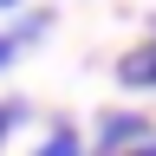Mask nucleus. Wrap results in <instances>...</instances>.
<instances>
[{
	"label": "nucleus",
	"mask_w": 156,
	"mask_h": 156,
	"mask_svg": "<svg viewBox=\"0 0 156 156\" xmlns=\"http://www.w3.org/2000/svg\"><path fill=\"white\" fill-rule=\"evenodd\" d=\"M143 143H156V124L143 111H104L98 117V156H130Z\"/></svg>",
	"instance_id": "nucleus-1"
},
{
	"label": "nucleus",
	"mask_w": 156,
	"mask_h": 156,
	"mask_svg": "<svg viewBox=\"0 0 156 156\" xmlns=\"http://www.w3.org/2000/svg\"><path fill=\"white\" fill-rule=\"evenodd\" d=\"M117 85L156 91V20H150V39H143V46H130L124 58H117Z\"/></svg>",
	"instance_id": "nucleus-2"
},
{
	"label": "nucleus",
	"mask_w": 156,
	"mask_h": 156,
	"mask_svg": "<svg viewBox=\"0 0 156 156\" xmlns=\"http://www.w3.org/2000/svg\"><path fill=\"white\" fill-rule=\"evenodd\" d=\"M33 156H85V136H78V130H65V124H58L52 136H46V143H39Z\"/></svg>",
	"instance_id": "nucleus-3"
},
{
	"label": "nucleus",
	"mask_w": 156,
	"mask_h": 156,
	"mask_svg": "<svg viewBox=\"0 0 156 156\" xmlns=\"http://www.w3.org/2000/svg\"><path fill=\"white\" fill-rule=\"evenodd\" d=\"M46 26H52V13H46V7H33V13H26V20H20V26H13L7 39H13V46H20V39H39V33H46Z\"/></svg>",
	"instance_id": "nucleus-4"
},
{
	"label": "nucleus",
	"mask_w": 156,
	"mask_h": 156,
	"mask_svg": "<svg viewBox=\"0 0 156 156\" xmlns=\"http://www.w3.org/2000/svg\"><path fill=\"white\" fill-rule=\"evenodd\" d=\"M7 124H20V104H0V136H7Z\"/></svg>",
	"instance_id": "nucleus-5"
},
{
	"label": "nucleus",
	"mask_w": 156,
	"mask_h": 156,
	"mask_svg": "<svg viewBox=\"0 0 156 156\" xmlns=\"http://www.w3.org/2000/svg\"><path fill=\"white\" fill-rule=\"evenodd\" d=\"M7 58H13V39H7V33H0V65H7Z\"/></svg>",
	"instance_id": "nucleus-6"
},
{
	"label": "nucleus",
	"mask_w": 156,
	"mask_h": 156,
	"mask_svg": "<svg viewBox=\"0 0 156 156\" xmlns=\"http://www.w3.org/2000/svg\"><path fill=\"white\" fill-rule=\"evenodd\" d=\"M0 7H20V0H0Z\"/></svg>",
	"instance_id": "nucleus-7"
}]
</instances>
